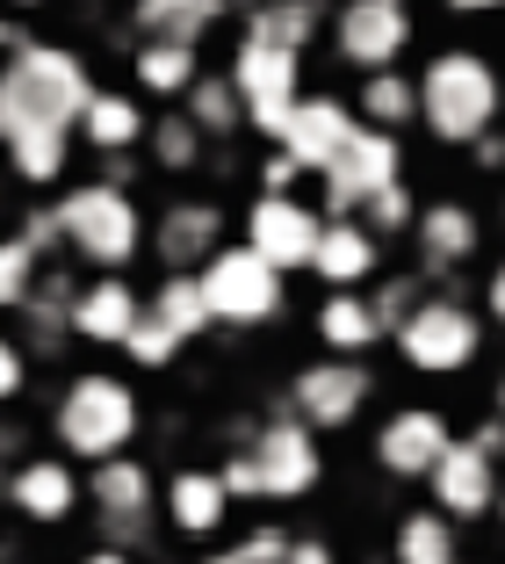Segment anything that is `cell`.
Returning a JSON list of instances; mask_svg holds the SVG:
<instances>
[{
  "mask_svg": "<svg viewBox=\"0 0 505 564\" xmlns=\"http://www.w3.org/2000/svg\"><path fill=\"white\" fill-rule=\"evenodd\" d=\"M95 95L101 87L80 51H66V44L8 51V66H0V145H15L30 131H80Z\"/></svg>",
  "mask_w": 505,
  "mask_h": 564,
  "instance_id": "1",
  "label": "cell"
},
{
  "mask_svg": "<svg viewBox=\"0 0 505 564\" xmlns=\"http://www.w3.org/2000/svg\"><path fill=\"white\" fill-rule=\"evenodd\" d=\"M505 109V80L498 66H491L484 51H433L419 73V123L440 138V145H476V138H491V123H498Z\"/></svg>",
  "mask_w": 505,
  "mask_h": 564,
  "instance_id": "2",
  "label": "cell"
},
{
  "mask_svg": "<svg viewBox=\"0 0 505 564\" xmlns=\"http://www.w3.org/2000/svg\"><path fill=\"white\" fill-rule=\"evenodd\" d=\"M58 210V232L80 261H95L101 275H123L138 253H152V225L138 210L131 188H109V182H87V188H66L51 203Z\"/></svg>",
  "mask_w": 505,
  "mask_h": 564,
  "instance_id": "3",
  "label": "cell"
},
{
  "mask_svg": "<svg viewBox=\"0 0 505 564\" xmlns=\"http://www.w3.org/2000/svg\"><path fill=\"white\" fill-rule=\"evenodd\" d=\"M51 427H58V448H66V456H80V464H116L138 434V391L123 377H109V369H87V377L66 383Z\"/></svg>",
  "mask_w": 505,
  "mask_h": 564,
  "instance_id": "4",
  "label": "cell"
},
{
  "mask_svg": "<svg viewBox=\"0 0 505 564\" xmlns=\"http://www.w3.org/2000/svg\"><path fill=\"white\" fill-rule=\"evenodd\" d=\"M296 80H304V51H282V44H261V36H245L239 58H231V87H239L245 101V131H261L282 145V131H289L296 117Z\"/></svg>",
  "mask_w": 505,
  "mask_h": 564,
  "instance_id": "5",
  "label": "cell"
},
{
  "mask_svg": "<svg viewBox=\"0 0 505 564\" xmlns=\"http://www.w3.org/2000/svg\"><path fill=\"white\" fill-rule=\"evenodd\" d=\"M476 348H484V318L470 312L462 297H426L419 312L405 318V333H397V355H405L419 377H455V369L476 362Z\"/></svg>",
  "mask_w": 505,
  "mask_h": 564,
  "instance_id": "6",
  "label": "cell"
},
{
  "mask_svg": "<svg viewBox=\"0 0 505 564\" xmlns=\"http://www.w3.org/2000/svg\"><path fill=\"white\" fill-rule=\"evenodd\" d=\"M202 297H210L217 326H267L282 312V268H267L253 247H224L202 268Z\"/></svg>",
  "mask_w": 505,
  "mask_h": 564,
  "instance_id": "7",
  "label": "cell"
},
{
  "mask_svg": "<svg viewBox=\"0 0 505 564\" xmlns=\"http://www.w3.org/2000/svg\"><path fill=\"white\" fill-rule=\"evenodd\" d=\"M391 182H405V145L391 131H369L361 123L354 145L326 166V217H361L369 196H383Z\"/></svg>",
  "mask_w": 505,
  "mask_h": 564,
  "instance_id": "8",
  "label": "cell"
},
{
  "mask_svg": "<svg viewBox=\"0 0 505 564\" xmlns=\"http://www.w3.org/2000/svg\"><path fill=\"white\" fill-rule=\"evenodd\" d=\"M326 225H332L326 210H310V203H296V196H253V210H245V247L261 253L267 268L296 275V268L318 261Z\"/></svg>",
  "mask_w": 505,
  "mask_h": 564,
  "instance_id": "9",
  "label": "cell"
},
{
  "mask_svg": "<svg viewBox=\"0 0 505 564\" xmlns=\"http://www.w3.org/2000/svg\"><path fill=\"white\" fill-rule=\"evenodd\" d=\"M375 377L361 362H347V355H326V362H304L289 383V413L304 420L310 434H326V427H354V413L369 405Z\"/></svg>",
  "mask_w": 505,
  "mask_h": 564,
  "instance_id": "10",
  "label": "cell"
},
{
  "mask_svg": "<svg viewBox=\"0 0 505 564\" xmlns=\"http://www.w3.org/2000/svg\"><path fill=\"white\" fill-rule=\"evenodd\" d=\"M411 44V15L405 0H347L332 15V51L361 73H391Z\"/></svg>",
  "mask_w": 505,
  "mask_h": 564,
  "instance_id": "11",
  "label": "cell"
},
{
  "mask_svg": "<svg viewBox=\"0 0 505 564\" xmlns=\"http://www.w3.org/2000/svg\"><path fill=\"white\" fill-rule=\"evenodd\" d=\"M152 253L166 261V275H202L224 253V210L210 196H174L152 217Z\"/></svg>",
  "mask_w": 505,
  "mask_h": 564,
  "instance_id": "12",
  "label": "cell"
},
{
  "mask_svg": "<svg viewBox=\"0 0 505 564\" xmlns=\"http://www.w3.org/2000/svg\"><path fill=\"white\" fill-rule=\"evenodd\" d=\"M253 464H261L267 499H304V492H318V478H326L318 434H310L296 413L289 420H267V427L253 434Z\"/></svg>",
  "mask_w": 505,
  "mask_h": 564,
  "instance_id": "13",
  "label": "cell"
},
{
  "mask_svg": "<svg viewBox=\"0 0 505 564\" xmlns=\"http://www.w3.org/2000/svg\"><path fill=\"white\" fill-rule=\"evenodd\" d=\"M448 448H455L448 420H440L433 405H405V413H391L383 434H375V464L391 470V478H433Z\"/></svg>",
  "mask_w": 505,
  "mask_h": 564,
  "instance_id": "14",
  "label": "cell"
},
{
  "mask_svg": "<svg viewBox=\"0 0 505 564\" xmlns=\"http://www.w3.org/2000/svg\"><path fill=\"white\" fill-rule=\"evenodd\" d=\"M426 485H433V507H440L448 521H484V514H498V499H505L498 464H491L476 442H455Z\"/></svg>",
  "mask_w": 505,
  "mask_h": 564,
  "instance_id": "15",
  "label": "cell"
},
{
  "mask_svg": "<svg viewBox=\"0 0 505 564\" xmlns=\"http://www.w3.org/2000/svg\"><path fill=\"white\" fill-rule=\"evenodd\" d=\"M354 131H361V123H354V109H347L340 95H304L275 152H289L296 166H318V174H326V166L354 145Z\"/></svg>",
  "mask_w": 505,
  "mask_h": 564,
  "instance_id": "16",
  "label": "cell"
},
{
  "mask_svg": "<svg viewBox=\"0 0 505 564\" xmlns=\"http://www.w3.org/2000/svg\"><path fill=\"white\" fill-rule=\"evenodd\" d=\"M138 318H145V297L131 290V275H95L73 304V333L95 340V348H123L138 333Z\"/></svg>",
  "mask_w": 505,
  "mask_h": 564,
  "instance_id": "17",
  "label": "cell"
},
{
  "mask_svg": "<svg viewBox=\"0 0 505 564\" xmlns=\"http://www.w3.org/2000/svg\"><path fill=\"white\" fill-rule=\"evenodd\" d=\"M80 492H87V485L73 478V464H66V456H30V464H15L8 507H15L22 521H73Z\"/></svg>",
  "mask_w": 505,
  "mask_h": 564,
  "instance_id": "18",
  "label": "cell"
},
{
  "mask_svg": "<svg viewBox=\"0 0 505 564\" xmlns=\"http://www.w3.org/2000/svg\"><path fill=\"white\" fill-rule=\"evenodd\" d=\"M411 239H419L426 268H462V261H476V247H484V225H476V210L462 196H440V203L419 210Z\"/></svg>",
  "mask_w": 505,
  "mask_h": 564,
  "instance_id": "19",
  "label": "cell"
},
{
  "mask_svg": "<svg viewBox=\"0 0 505 564\" xmlns=\"http://www.w3.org/2000/svg\"><path fill=\"white\" fill-rule=\"evenodd\" d=\"M375 268H383V239H375L361 217H332L326 239H318L310 275H326L332 290H361V282H375Z\"/></svg>",
  "mask_w": 505,
  "mask_h": 564,
  "instance_id": "20",
  "label": "cell"
},
{
  "mask_svg": "<svg viewBox=\"0 0 505 564\" xmlns=\"http://www.w3.org/2000/svg\"><path fill=\"white\" fill-rule=\"evenodd\" d=\"M87 499L101 507V529H145V521H152V470L138 464V456L95 464V478H87Z\"/></svg>",
  "mask_w": 505,
  "mask_h": 564,
  "instance_id": "21",
  "label": "cell"
},
{
  "mask_svg": "<svg viewBox=\"0 0 505 564\" xmlns=\"http://www.w3.org/2000/svg\"><path fill=\"white\" fill-rule=\"evenodd\" d=\"M318 340H326L332 355H347V362H361V355L383 340V318H375L369 290H332V297L318 304Z\"/></svg>",
  "mask_w": 505,
  "mask_h": 564,
  "instance_id": "22",
  "label": "cell"
},
{
  "mask_svg": "<svg viewBox=\"0 0 505 564\" xmlns=\"http://www.w3.org/2000/svg\"><path fill=\"white\" fill-rule=\"evenodd\" d=\"M224 8H231V0H138L131 22H138L145 44H202Z\"/></svg>",
  "mask_w": 505,
  "mask_h": 564,
  "instance_id": "23",
  "label": "cell"
},
{
  "mask_svg": "<svg viewBox=\"0 0 505 564\" xmlns=\"http://www.w3.org/2000/svg\"><path fill=\"white\" fill-rule=\"evenodd\" d=\"M231 514V492L217 470H180L174 485H166V521H174L180 535H217Z\"/></svg>",
  "mask_w": 505,
  "mask_h": 564,
  "instance_id": "24",
  "label": "cell"
},
{
  "mask_svg": "<svg viewBox=\"0 0 505 564\" xmlns=\"http://www.w3.org/2000/svg\"><path fill=\"white\" fill-rule=\"evenodd\" d=\"M354 109H361V123H369V131H411V123H419V80H411V73H369V80H361V95H354Z\"/></svg>",
  "mask_w": 505,
  "mask_h": 564,
  "instance_id": "25",
  "label": "cell"
},
{
  "mask_svg": "<svg viewBox=\"0 0 505 564\" xmlns=\"http://www.w3.org/2000/svg\"><path fill=\"white\" fill-rule=\"evenodd\" d=\"M145 312L160 318L166 333H180V348H188V340H202V333L217 326L210 297H202V275H160V290L145 297Z\"/></svg>",
  "mask_w": 505,
  "mask_h": 564,
  "instance_id": "26",
  "label": "cell"
},
{
  "mask_svg": "<svg viewBox=\"0 0 505 564\" xmlns=\"http://www.w3.org/2000/svg\"><path fill=\"white\" fill-rule=\"evenodd\" d=\"M80 138H87L95 152H109V160H116V152L145 145L152 123H145V109H138L131 95H95V101H87V117H80Z\"/></svg>",
  "mask_w": 505,
  "mask_h": 564,
  "instance_id": "27",
  "label": "cell"
},
{
  "mask_svg": "<svg viewBox=\"0 0 505 564\" xmlns=\"http://www.w3.org/2000/svg\"><path fill=\"white\" fill-rule=\"evenodd\" d=\"M131 73H138V87H145V95H166V101H188V87L202 80L196 44H138Z\"/></svg>",
  "mask_w": 505,
  "mask_h": 564,
  "instance_id": "28",
  "label": "cell"
},
{
  "mask_svg": "<svg viewBox=\"0 0 505 564\" xmlns=\"http://www.w3.org/2000/svg\"><path fill=\"white\" fill-rule=\"evenodd\" d=\"M73 304H80V282H73V275H44V282H36V297L22 304V326H30V348L36 355H51L58 340H66Z\"/></svg>",
  "mask_w": 505,
  "mask_h": 564,
  "instance_id": "29",
  "label": "cell"
},
{
  "mask_svg": "<svg viewBox=\"0 0 505 564\" xmlns=\"http://www.w3.org/2000/svg\"><path fill=\"white\" fill-rule=\"evenodd\" d=\"M391 557L397 564H462L455 557V521L440 514V507L405 514V521H397V535H391Z\"/></svg>",
  "mask_w": 505,
  "mask_h": 564,
  "instance_id": "30",
  "label": "cell"
},
{
  "mask_svg": "<svg viewBox=\"0 0 505 564\" xmlns=\"http://www.w3.org/2000/svg\"><path fill=\"white\" fill-rule=\"evenodd\" d=\"M180 117L196 123L202 138H239L245 101H239V87H231V73H202V80L188 87V101H180Z\"/></svg>",
  "mask_w": 505,
  "mask_h": 564,
  "instance_id": "31",
  "label": "cell"
},
{
  "mask_svg": "<svg viewBox=\"0 0 505 564\" xmlns=\"http://www.w3.org/2000/svg\"><path fill=\"white\" fill-rule=\"evenodd\" d=\"M326 22V0H267L245 15V36H261V44H282V51H304Z\"/></svg>",
  "mask_w": 505,
  "mask_h": 564,
  "instance_id": "32",
  "label": "cell"
},
{
  "mask_svg": "<svg viewBox=\"0 0 505 564\" xmlns=\"http://www.w3.org/2000/svg\"><path fill=\"white\" fill-rule=\"evenodd\" d=\"M145 145H152V166H160V174H196V166H202V145H210V138H202L196 123L174 109L166 123H152Z\"/></svg>",
  "mask_w": 505,
  "mask_h": 564,
  "instance_id": "33",
  "label": "cell"
},
{
  "mask_svg": "<svg viewBox=\"0 0 505 564\" xmlns=\"http://www.w3.org/2000/svg\"><path fill=\"white\" fill-rule=\"evenodd\" d=\"M36 282H44V253L30 239H0V312H22L36 297Z\"/></svg>",
  "mask_w": 505,
  "mask_h": 564,
  "instance_id": "34",
  "label": "cell"
},
{
  "mask_svg": "<svg viewBox=\"0 0 505 564\" xmlns=\"http://www.w3.org/2000/svg\"><path fill=\"white\" fill-rule=\"evenodd\" d=\"M66 145H73V131H30V138H15L8 145V166H15L22 182H58L66 174Z\"/></svg>",
  "mask_w": 505,
  "mask_h": 564,
  "instance_id": "35",
  "label": "cell"
},
{
  "mask_svg": "<svg viewBox=\"0 0 505 564\" xmlns=\"http://www.w3.org/2000/svg\"><path fill=\"white\" fill-rule=\"evenodd\" d=\"M369 297H375V318H383V333L397 340V333H405V318L426 304V282H419V275H391V282H375Z\"/></svg>",
  "mask_w": 505,
  "mask_h": 564,
  "instance_id": "36",
  "label": "cell"
},
{
  "mask_svg": "<svg viewBox=\"0 0 505 564\" xmlns=\"http://www.w3.org/2000/svg\"><path fill=\"white\" fill-rule=\"evenodd\" d=\"M361 225H369L375 239H391V232H411V225H419V210H411V188H405V182H391L383 196H369V210H361Z\"/></svg>",
  "mask_w": 505,
  "mask_h": 564,
  "instance_id": "37",
  "label": "cell"
},
{
  "mask_svg": "<svg viewBox=\"0 0 505 564\" xmlns=\"http://www.w3.org/2000/svg\"><path fill=\"white\" fill-rule=\"evenodd\" d=\"M123 355H131V362L138 369H166V362H174V355H180V333H166L160 326V318H138V333H131V340H123Z\"/></svg>",
  "mask_w": 505,
  "mask_h": 564,
  "instance_id": "38",
  "label": "cell"
},
{
  "mask_svg": "<svg viewBox=\"0 0 505 564\" xmlns=\"http://www.w3.org/2000/svg\"><path fill=\"white\" fill-rule=\"evenodd\" d=\"M289 550H296V543H289L282 529H253L239 550H231V564H289Z\"/></svg>",
  "mask_w": 505,
  "mask_h": 564,
  "instance_id": "39",
  "label": "cell"
},
{
  "mask_svg": "<svg viewBox=\"0 0 505 564\" xmlns=\"http://www.w3.org/2000/svg\"><path fill=\"white\" fill-rule=\"evenodd\" d=\"M22 383H30V348L0 333V405H15V399H22Z\"/></svg>",
  "mask_w": 505,
  "mask_h": 564,
  "instance_id": "40",
  "label": "cell"
},
{
  "mask_svg": "<svg viewBox=\"0 0 505 564\" xmlns=\"http://www.w3.org/2000/svg\"><path fill=\"white\" fill-rule=\"evenodd\" d=\"M217 478H224V492H231V499H267L261 464H253V448H239V456H231V464L217 470Z\"/></svg>",
  "mask_w": 505,
  "mask_h": 564,
  "instance_id": "41",
  "label": "cell"
},
{
  "mask_svg": "<svg viewBox=\"0 0 505 564\" xmlns=\"http://www.w3.org/2000/svg\"><path fill=\"white\" fill-rule=\"evenodd\" d=\"M289 182H296V160H289V152H275L267 174H261V196H289Z\"/></svg>",
  "mask_w": 505,
  "mask_h": 564,
  "instance_id": "42",
  "label": "cell"
},
{
  "mask_svg": "<svg viewBox=\"0 0 505 564\" xmlns=\"http://www.w3.org/2000/svg\"><path fill=\"white\" fill-rule=\"evenodd\" d=\"M470 442H476V448H484L491 464H505V420H498V413H491V420H484V427H476V434H470Z\"/></svg>",
  "mask_w": 505,
  "mask_h": 564,
  "instance_id": "43",
  "label": "cell"
},
{
  "mask_svg": "<svg viewBox=\"0 0 505 564\" xmlns=\"http://www.w3.org/2000/svg\"><path fill=\"white\" fill-rule=\"evenodd\" d=\"M476 166H491V174H505V131H491V138H476Z\"/></svg>",
  "mask_w": 505,
  "mask_h": 564,
  "instance_id": "44",
  "label": "cell"
},
{
  "mask_svg": "<svg viewBox=\"0 0 505 564\" xmlns=\"http://www.w3.org/2000/svg\"><path fill=\"white\" fill-rule=\"evenodd\" d=\"M484 304H491V318H498V326H505V261L491 268V282H484Z\"/></svg>",
  "mask_w": 505,
  "mask_h": 564,
  "instance_id": "45",
  "label": "cell"
},
{
  "mask_svg": "<svg viewBox=\"0 0 505 564\" xmlns=\"http://www.w3.org/2000/svg\"><path fill=\"white\" fill-rule=\"evenodd\" d=\"M289 564H332V550H326V543H318V535H304V543H296V550H289Z\"/></svg>",
  "mask_w": 505,
  "mask_h": 564,
  "instance_id": "46",
  "label": "cell"
},
{
  "mask_svg": "<svg viewBox=\"0 0 505 564\" xmlns=\"http://www.w3.org/2000/svg\"><path fill=\"white\" fill-rule=\"evenodd\" d=\"M505 0H448V15H498Z\"/></svg>",
  "mask_w": 505,
  "mask_h": 564,
  "instance_id": "47",
  "label": "cell"
},
{
  "mask_svg": "<svg viewBox=\"0 0 505 564\" xmlns=\"http://www.w3.org/2000/svg\"><path fill=\"white\" fill-rule=\"evenodd\" d=\"M22 44H30V36H22V30H8V15H0V51H22Z\"/></svg>",
  "mask_w": 505,
  "mask_h": 564,
  "instance_id": "48",
  "label": "cell"
},
{
  "mask_svg": "<svg viewBox=\"0 0 505 564\" xmlns=\"http://www.w3.org/2000/svg\"><path fill=\"white\" fill-rule=\"evenodd\" d=\"M80 564H131V557H123V550H109V543H101L95 557H80Z\"/></svg>",
  "mask_w": 505,
  "mask_h": 564,
  "instance_id": "49",
  "label": "cell"
},
{
  "mask_svg": "<svg viewBox=\"0 0 505 564\" xmlns=\"http://www.w3.org/2000/svg\"><path fill=\"white\" fill-rule=\"evenodd\" d=\"M491 413H498V420H505V377H498V399H491Z\"/></svg>",
  "mask_w": 505,
  "mask_h": 564,
  "instance_id": "50",
  "label": "cell"
},
{
  "mask_svg": "<svg viewBox=\"0 0 505 564\" xmlns=\"http://www.w3.org/2000/svg\"><path fill=\"white\" fill-rule=\"evenodd\" d=\"M231 8H245V15H253V8H267V0H231Z\"/></svg>",
  "mask_w": 505,
  "mask_h": 564,
  "instance_id": "51",
  "label": "cell"
},
{
  "mask_svg": "<svg viewBox=\"0 0 505 564\" xmlns=\"http://www.w3.org/2000/svg\"><path fill=\"white\" fill-rule=\"evenodd\" d=\"M8 8H44V0H8Z\"/></svg>",
  "mask_w": 505,
  "mask_h": 564,
  "instance_id": "52",
  "label": "cell"
},
{
  "mask_svg": "<svg viewBox=\"0 0 505 564\" xmlns=\"http://www.w3.org/2000/svg\"><path fill=\"white\" fill-rule=\"evenodd\" d=\"M210 564H231V550H224V557H210Z\"/></svg>",
  "mask_w": 505,
  "mask_h": 564,
  "instance_id": "53",
  "label": "cell"
},
{
  "mask_svg": "<svg viewBox=\"0 0 505 564\" xmlns=\"http://www.w3.org/2000/svg\"><path fill=\"white\" fill-rule=\"evenodd\" d=\"M498 514H505V499H498Z\"/></svg>",
  "mask_w": 505,
  "mask_h": 564,
  "instance_id": "54",
  "label": "cell"
}]
</instances>
